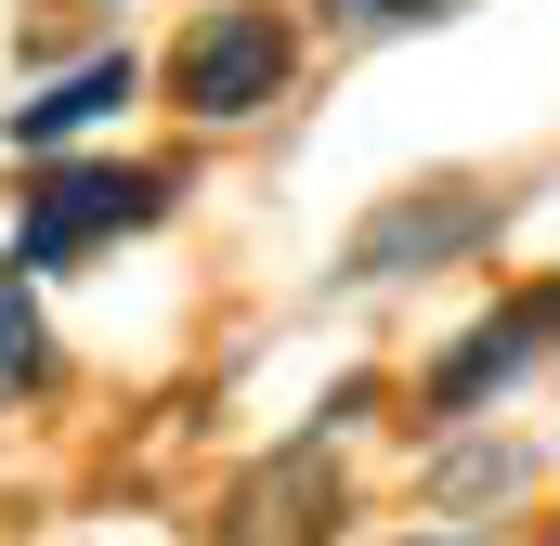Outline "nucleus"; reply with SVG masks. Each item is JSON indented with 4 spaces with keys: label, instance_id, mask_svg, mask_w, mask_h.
Returning <instances> with one entry per match:
<instances>
[{
    "label": "nucleus",
    "instance_id": "f257e3e1",
    "mask_svg": "<svg viewBox=\"0 0 560 546\" xmlns=\"http://www.w3.org/2000/svg\"><path fill=\"white\" fill-rule=\"evenodd\" d=\"M170 209V169H39L26 182V222H13V273H52V261H92L105 235H143Z\"/></svg>",
    "mask_w": 560,
    "mask_h": 546
},
{
    "label": "nucleus",
    "instance_id": "f03ea898",
    "mask_svg": "<svg viewBox=\"0 0 560 546\" xmlns=\"http://www.w3.org/2000/svg\"><path fill=\"white\" fill-rule=\"evenodd\" d=\"M275 92H287V26L261 0H222L170 39V105L183 118H261Z\"/></svg>",
    "mask_w": 560,
    "mask_h": 546
},
{
    "label": "nucleus",
    "instance_id": "7ed1b4c3",
    "mask_svg": "<svg viewBox=\"0 0 560 546\" xmlns=\"http://www.w3.org/2000/svg\"><path fill=\"white\" fill-rule=\"evenodd\" d=\"M326 534H339V455L326 442H275L209 521V546H326Z\"/></svg>",
    "mask_w": 560,
    "mask_h": 546
},
{
    "label": "nucleus",
    "instance_id": "20e7f679",
    "mask_svg": "<svg viewBox=\"0 0 560 546\" xmlns=\"http://www.w3.org/2000/svg\"><path fill=\"white\" fill-rule=\"evenodd\" d=\"M548 339H560V286H522V299H495V312H482V325H469V339L430 365V416H469L482 391H509V378H522Z\"/></svg>",
    "mask_w": 560,
    "mask_h": 546
},
{
    "label": "nucleus",
    "instance_id": "39448f33",
    "mask_svg": "<svg viewBox=\"0 0 560 546\" xmlns=\"http://www.w3.org/2000/svg\"><path fill=\"white\" fill-rule=\"evenodd\" d=\"M495 235V209L469 195V182H443V195H405L392 222H365L352 235V273H405V261H456V248H482Z\"/></svg>",
    "mask_w": 560,
    "mask_h": 546
},
{
    "label": "nucleus",
    "instance_id": "423d86ee",
    "mask_svg": "<svg viewBox=\"0 0 560 546\" xmlns=\"http://www.w3.org/2000/svg\"><path fill=\"white\" fill-rule=\"evenodd\" d=\"M131 92H143V66H131V52H105V66H79V79H52L39 105H13V156H52V143H79L92 118H118Z\"/></svg>",
    "mask_w": 560,
    "mask_h": 546
},
{
    "label": "nucleus",
    "instance_id": "0eeeda50",
    "mask_svg": "<svg viewBox=\"0 0 560 546\" xmlns=\"http://www.w3.org/2000/svg\"><path fill=\"white\" fill-rule=\"evenodd\" d=\"M39 378H52V325H39L26 273H0V404H26Z\"/></svg>",
    "mask_w": 560,
    "mask_h": 546
},
{
    "label": "nucleus",
    "instance_id": "6e6552de",
    "mask_svg": "<svg viewBox=\"0 0 560 546\" xmlns=\"http://www.w3.org/2000/svg\"><path fill=\"white\" fill-rule=\"evenodd\" d=\"M339 13H365V26H405V13H443V0H339Z\"/></svg>",
    "mask_w": 560,
    "mask_h": 546
}]
</instances>
